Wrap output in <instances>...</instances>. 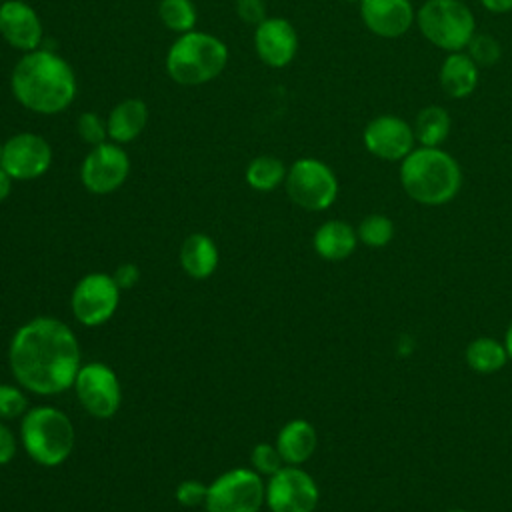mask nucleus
I'll use <instances>...</instances> for the list:
<instances>
[{"label": "nucleus", "instance_id": "f257e3e1", "mask_svg": "<svg viewBox=\"0 0 512 512\" xmlns=\"http://www.w3.org/2000/svg\"><path fill=\"white\" fill-rule=\"evenodd\" d=\"M8 364L24 390L40 396L62 394L72 388L82 366L78 338L66 322L36 316L14 332Z\"/></svg>", "mask_w": 512, "mask_h": 512}, {"label": "nucleus", "instance_id": "f03ea898", "mask_svg": "<svg viewBox=\"0 0 512 512\" xmlns=\"http://www.w3.org/2000/svg\"><path fill=\"white\" fill-rule=\"evenodd\" d=\"M10 90L20 106L52 116L64 112L76 98V74L72 66L52 50L26 52L12 68Z\"/></svg>", "mask_w": 512, "mask_h": 512}, {"label": "nucleus", "instance_id": "7ed1b4c3", "mask_svg": "<svg viewBox=\"0 0 512 512\" xmlns=\"http://www.w3.org/2000/svg\"><path fill=\"white\" fill-rule=\"evenodd\" d=\"M404 192L424 206L450 202L462 186L460 164L440 148H414L400 164Z\"/></svg>", "mask_w": 512, "mask_h": 512}, {"label": "nucleus", "instance_id": "20e7f679", "mask_svg": "<svg viewBox=\"0 0 512 512\" xmlns=\"http://www.w3.org/2000/svg\"><path fill=\"white\" fill-rule=\"evenodd\" d=\"M228 46L214 34L190 30L180 34L166 54V74L180 86H202L222 74Z\"/></svg>", "mask_w": 512, "mask_h": 512}, {"label": "nucleus", "instance_id": "39448f33", "mask_svg": "<svg viewBox=\"0 0 512 512\" xmlns=\"http://www.w3.org/2000/svg\"><path fill=\"white\" fill-rule=\"evenodd\" d=\"M20 440L26 454L36 464L54 468L70 458L76 432L68 414L46 404L24 412L20 420Z\"/></svg>", "mask_w": 512, "mask_h": 512}, {"label": "nucleus", "instance_id": "423d86ee", "mask_svg": "<svg viewBox=\"0 0 512 512\" xmlns=\"http://www.w3.org/2000/svg\"><path fill=\"white\" fill-rule=\"evenodd\" d=\"M422 36L446 52H460L476 34L472 10L462 0H426L416 14Z\"/></svg>", "mask_w": 512, "mask_h": 512}, {"label": "nucleus", "instance_id": "0eeeda50", "mask_svg": "<svg viewBox=\"0 0 512 512\" xmlns=\"http://www.w3.org/2000/svg\"><path fill=\"white\" fill-rule=\"evenodd\" d=\"M288 198L310 212L330 208L338 196V178L328 164L318 158H298L286 172Z\"/></svg>", "mask_w": 512, "mask_h": 512}, {"label": "nucleus", "instance_id": "6e6552de", "mask_svg": "<svg viewBox=\"0 0 512 512\" xmlns=\"http://www.w3.org/2000/svg\"><path fill=\"white\" fill-rule=\"evenodd\" d=\"M266 500V484L252 468H232L208 484V512H260Z\"/></svg>", "mask_w": 512, "mask_h": 512}, {"label": "nucleus", "instance_id": "1a4fd4ad", "mask_svg": "<svg viewBox=\"0 0 512 512\" xmlns=\"http://www.w3.org/2000/svg\"><path fill=\"white\" fill-rule=\"evenodd\" d=\"M120 304V288L112 274L90 272L82 276L70 296L74 318L88 328L106 324Z\"/></svg>", "mask_w": 512, "mask_h": 512}, {"label": "nucleus", "instance_id": "9d476101", "mask_svg": "<svg viewBox=\"0 0 512 512\" xmlns=\"http://www.w3.org/2000/svg\"><path fill=\"white\" fill-rule=\"evenodd\" d=\"M80 406L94 418H112L122 404V388L116 372L104 362L82 364L72 384Z\"/></svg>", "mask_w": 512, "mask_h": 512}, {"label": "nucleus", "instance_id": "9b49d317", "mask_svg": "<svg viewBox=\"0 0 512 512\" xmlns=\"http://www.w3.org/2000/svg\"><path fill=\"white\" fill-rule=\"evenodd\" d=\"M130 174V158L116 142L92 146L80 164V182L90 194L116 192Z\"/></svg>", "mask_w": 512, "mask_h": 512}, {"label": "nucleus", "instance_id": "f8f14e48", "mask_svg": "<svg viewBox=\"0 0 512 512\" xmlns=\"http://www.w3.org/2000/svg\"><path fill=\"white\" fill-rule=\"evenodd\" d=\"M320 500V490L314 478L300 466H282L268 476L266 500L270 512H314Z\"/></svg>", "mask_w": 512, "mask_h": 512}, {"label": "nucleus", "instance_id": "ddd939ff", "mask_svg": "<svg viewBox=\"0 0 512 512\" xmlns=\"http://www.w3.org/2000/svg\"><path fill=\"white\" fill-rule=\"evenodd\" d=\"M52 156V146L44 136L18 132L2 142L0 168L12 180H36L48 172Z\"/></svg>", "mask_w": 512, "mask_h": 512}, {"label": "nucleus", "instance_id": "4468645a", "mask_svg": "<svg viewBox=\"0 0 512 512\" xmlns=\"http://www.w3.org/2000/svg\"><path fill=\"white\" fill-rule=\"evenodd\" d=\"M362 142L370 154L376 158L394 162L404 160L414 150V128L392 114H382L372 118L362 132Z\"/></svg>", "mask_w": 512, "mask_h": 512}, {"label": "nucleus", "instance_id": "2eb2a0df", "mask_svg": "<svg viewBox=\"0 0 512 512\" xmlns=\"http://www.w3.org/2000/svg\"><path fill=\"white\" fill-rule=\"evenodd\" d=\"M0 36L24 54L38 50L44 36L42 20L24 0H4L0 4Z\"/></svg>", "mask_w": 512, "mask_h": 512}, {"label": "nucleus", "instance_id": "dca6fc26", "mask_svg": "<svg viewBox=\"0 0 512 512\" xmlns=\"http://www.w3.org/2000/svg\"><path fill=\"white\" fill-rule=\"evenodd\" d=\"M254 50L270 68L288 66L298 52L296 28L286 18L278 16L262 20L254 30Z\"/></svg>", "mask_w": 512, "mask_h": 512}, {"label": "nucleus", "instance_id": "f3484780", "mask_svg": "<svg viewBox=\"0 0 512 512\" xmlns=\"http://www.w3.org/2000/svg\"><path fill=\"white\" fill-rule=\"evenodd\" d=\"M360 18L372 34L400 38L410 30L416 14L410 0H360Z\"/></svg>", "mask_w": 512, "mask_h": 512}, {"label": "nucleus", "instance_id": "a211bd4d", "mask_svg": "<svg viewBox=\"0 0 512 512\" xmlns=\"http://www.w3.org/2000/svg\"><path fill=\"white\" fill-rule=\"evenodd\" d=\"M148 116H150L148 106L140 98H126L118 102L108 112V118H106L110 142H116L122 146L136 140L144 132L148 124Z\"/></svg>", "mask_w": 512, "mask_h": 512}, {"label": "nucleus", "instance_id": "6ab92c4d", "mask_svg": "<svg viewBox=\"0 0 512 512\" xmlns=\"http://www.w3.org/2000/svg\"><path fill=\"white\" fill-rule=\"evenodd\" d=\"M316 444H318V434L314 426L304 418L288 420L276 436V448L284 464H290V466L304 464L314 454Z\"/></svg>", "mask_w": 512, "mask_h": 512}, {"label": "nucleus", "instance_id": "aec40b11", "mask_svg": "<svg viewBox=\"0 0 512 512\" xmlns=\"http://www.w3.org/2000/svg\"><path fill=\"white\" fill-rule=\"evenodd\" d=\"M358 244L356 230L344 220H326L314 232L312 246L324 260L338 262L348 258Z\"/></svg>", "mask_w": 512, "mask_h": 512}, {"label": "nucleus", "instance_id": "412c9836", "mask_svg": "<svg viewBox=\"0 0 512 512\" xmlns=\"http://www.w3.org/2000/svg\"><path fill=\"white\" fill-rule=\"evenodd\" d=\"M440 86L450 98H468L478 86V66L474 60L460 52H448L440 66Z\"/></svg>", "mask_w": 512, "mask_h": 512}, {"label": "nucleus", "instance_id": "4be33fe9", "mask_svg": "<svg viewBox=\"0 0 512 512\" xmlns=\"http://www.w3.org/2000/svg\"><path fill=\"white\" fill-rule=\"evenodd\" d=\"M180 266L182 270L194 278V280H204L214 274L218 266V248L216 242L202 232L190 234L182 246H180Z\"/></svg>", "mask_w": 512, "mask_h": 512}, {"label": "nucleus", "instance_id": "5701e85b", "mask_svg": "<svg viewBox=\"0 0 512 512\" xmlns=\"http://www.w3.org/2000/svg\"><path fill=\"white\" fill-rule=\"evenodd\" d=\"M450 124H452L450 114L442 106L430 104L416 114L412 128L420 146L438 148L448 138Z\"/></svg>", "mask_w": 512, "mask_h": 512}, {"label": "nucleus", "instance_id": "b1692460", "mask_svg": "<svg viewBox=\"0 0 512 512\" xmlns=\"http://www.w3.org/2000/svg\"><path fill=\"white\" fill-rule=\"evenodd\" d=\"M466 364L478 374H494L508 362L506 346L494 338L480 336L466 346Z\"/></svg>", "mask_w": 512, "mask_h": 512}, {"label": "nucleus", "instance_id": "393cba45", "mask_svg": "<svg viewBox=\"0 0 512 512\" xmlns=\"http://www.w3.org/2000/svg\"><path fill=\"white\" fill-rule=\"evenodd\" d=\"M288 168L284 162L272 154H260L252 158L246 166V182L252 190L272 192L286 180Z\"/></svg>", "mask_w": 512, "mask_h": 512}, {"label": "nucleus", "instance_id": "a878e982", "mask_svg": "<svg viewBox=\"0 0 512 512\" xmlns=\"http://www.w3.org/2000/svg\"><path fill=\"white\" fill-rule=\"evenodd\" d=\"M158 18L168 30L184 34L196 28L198 10L192 0H160Z\"/></svg>", "mask_w": 512, "mask_h": 512}, {"label": "nucleus", "instance_id": "bb28decb", "mask_svg": "<svg viewBox=\"0 0 512 512\" xmlns=\"http://www.w3.org/2000/svg\"><path fill=\"white\" fill-rule=\"evenodd\" d=\"M358 240L370 248L386 246L394 236V222L384 214H368L356 228Z\"/></svg>", "mask_w": 512, "mask_h": 512}, {"label": "nucleus", "instance_id": "cd10ccee", "mask_svg": "<svg viewBox=\"0 0 512 512\" xmlns=\"http://www.w3.org/2000/svg\"><path fill=\"white\" fill-rule=\"evenodd\" d=\"M468 56L478 68H488L500 60V42L490 34H474L468 42Z\"/></svg>", "mask_w": 512, "mask_h": 512}, {"label": "nucleus", "instance_id": "c85d7f7f", "mask_svg": "<svg viewBox=\"0 0 512 512\" xmlns=\"http://www.w3.org/2000/svg\"><path fill=\"white\" fill-rule=\"evenodd\" d=\"M250 464H252V470L258 472L260 476H272L282 466H286L278 448H276V444H268V442H260L252 448Z\"/></svg>", "mask_w": 512, "mask_h": 512}, {"label": "nucleus", "instance_id": "c756f323", "mask_svg": "<svg viewBox=\"0 0 512 512\" xmlns=\"http://www.w3.org/2000/svg\"><path fill=\"white\" fill-rule=\"evenodd\" d=\"M28 400L24 388L18 384H0V420H14L24 416Z\"/></svg>", "mask_w": 512, "mask_h": 512}, {"label": "nucleus", "instance_id": "7c9ffc66", "mask_svg": "<svg viewBox=\"0 0 512 512\" xmlns=\"http://www.w3.org/2000/svg\"><path fill=\"white\" fill-rule=\"evenodd\" d=\"M76 132L80 140L90 146H98L108 140L106 120L96 112H82L76 120Z\"/></svg>", "mask_w": 512, "mask_h": 512}, {"label": "nucleus", "instance_id": "2f4dec72", "mask_svg": "<svg viewBox=\"0 0 512 512\" xmlns=\"http://www.w3.org/2000/svg\"><path fill=\"white\" fill-rule=\"evenodd\" d=\"M206 492H208V486L204 482H200V480H182L176 486L174 498L180 506L196 508V506L206 502Z\"/></svg>", "mask_w": 512, "mask_h": 512}, {"label": "nucleus", "instance_id": "473e14b6", "mask_svg": "<svg viewBox=\"0 0 512 512\" xmlns=\"http://www.w3.org/2000/svg\"><path fill=\"white\" fill-rule=\"evenodd\" d=\"M236 14L244 24L258 26L266 20V4L264 0H236Z\"/></svg>", "mask_w": 512, "mask_h": 512}, {"label": "nucleus", "instance_id": "72a5a7b5", "mask_svg": "<svg viewBox=\"0 0 512 512\" xmlns=\"http://www.w3.org/2000/svg\"><path fill=\"white\" fill-rule=\"evenodd\" d=\"M16 448L18 446L12 430L4 424V420H0V466L8 464L16 456Z\"/></svg>", "mask_w": 512, "mask_h": 512}, {"label": "nucleus", "instance_id": "f704fd0d", "mask_svg": "<svg viewBox=\"0 0 512 512\" xmlns=\"http://www.w3.org/2000/svg\"><path fill=\"white\" fill-rule=\"evenodd\" d=\"M112 278H114V282L118 284L120 290H128V288L136 286V282H138V278H140V272H138V268H136L134 264L126 262V264H120V266L114 270Z\"/></svg>", "mask_w": 512, "mask_h": 512}, {"label": "nucleus", "instance_id": "c9c22d12", "mask_svg": "<svg viewBox=\"0 0 512 512\" xmlns=\"http://www.w3.org/2000/svg\"><path fill=\"white\" fill-rule=\"evenodd\" d=\"M482 6L494 14H504L512 10V0H480Z\"/></svg>", "mask_w": 512, "mask_h": 512}, {"label": "nucleus", "instance_id": "e433bc0d", "mask_svg": "<svg viewBox=\"0 0 512 512\" xmlns=\"http://www.w3.org/2000/svg\"><path fill=\"white\" fill-rule=\"evenodd\" d=\"M12 190V178L0 168V202H4L10 196Z\"/></svg>", "mask_w": 512, "mask_h": 512}, {"label": "nucleus", "instance_id": "4c0bfd02", "mask_svg": "<svg viewBox=\"0 0 512 512\" xmlns=\"http://www.w3.org/2000/svg\"><path fill=\"white\" fill-rule=\"evenodd\" d=\"M504 346H506V352H508V358L512 360V324L508 326L506 330V338H504Z\"/></svg>", "mask_w": 512, "mask_h": 512}, {"label": "nucleus", "instance_id": "58836bf2", "mask_svg": "<svg viewBox=\"0 0 512 512\" xmlns=\"http://www.w3.org/2000/svg\"><path fill=\"white\" fill-rule=\"evenodd\" d=\"M0 162H2V142H0Z\"/></svg>", "mask_w": 512, "mask_h": 512}, {"label": "nucleus", "instance_id": "ea45409f", "mask_svg": "<svg viewBox=\"0 0 512 512\" xmlns=\"http://www.w3.org/2000/svg\"><path fill=\"white\" fill-rule=\"evenodd\" d=\"M450 512H466V510H450Z\"/></svg>", "mask_w": 512, "mask_h": 512}, {"label": "nucleus", "instance_id": "a19ab883", "mask_svg": "<svg viewBox=\"0 0 512 512\" xmlns=\"http://www.w3.org/2000/svg\"><path fill=\"white\" fill-rule=\"evenodd\" d=\"M346 2H360V0H346Z\"/></svg>", "mask_w": 512, "mask_h": 512}]
</instances>
